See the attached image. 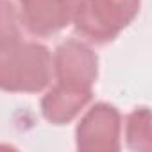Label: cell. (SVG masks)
Listing matches in <instances>:
<instances>
[{"instance_id": "6da1fadb", "label": "cell", "mask_w": 152, "mask_h": 152, "mask_svg": "<svg viewBox=\"0 0 152 152\" xmlns=\"http://www.w3.org/2000/svg\"><path fill=\"white\" fill-rule=\"evenodd\" d=\"M52 77L50 50L36 41H15L0 48V91L39 93Z\"/></svg>"}, {"instance_id": "7a4b0ae2", "label": "cell", "mask_w": 152, "mask_h": 152, "mask_svg": "<svg viewBox=\"0 0 152 152\" xmlns=\"http://www.w3.org/2000/svg\"><path fill=\"white\" fill-rule=\"evenodd\" d=\"M140 7L141 0H83L72 23L88 41L104 45L132 23Z\"/></svg>"}, {"instance_id": "3957f363", "label": "cell", "mask_w": 152, "mask_h": 152, "mask_svg": "<svg viewBox=\"0 0 152 152\" xmlns=\"http://www.w3.org/2000/svg\"><path fill=\"white\" fill-rule=\"evenodd\" d=\"M122 115L107 102L91 106L75 127V147L81 152H118Z\"/></svg>"}, {"instance_id": "277c9868", "label": "cell", "mask_w": 152, "mask_h": 152, "mask_svg": "<svg viewBox=\"0 0 152 152\" xmlns=\"http://www.w3.org/2000/svg\"><path fill=\"white\" fill-rule=\"evenodd\" d=\"M83 0H18L20 23L36 38H50L66 29Z\"/></svg>"}, {"instance_id": "5b68a950", "label": "cell", "mask_w": 152, "mask_h": 152, "mask_svg": "<svg viewBox=\"0 0 152 152\" xmlns=\"http://www.w3.org/2000/svg\"><path fill=\"white\" fill-rule=\"evenodd\" d=\"M52 68L57 83L93 88L99 77V56L79 39H66L56 48Z\"/></svg>"}, {"instance_id": "8992f818", "label": "cell", "mask_w": 152, "mask_h": 152, "mask_svg": "<svg viewBox=\"0 0 152 152\" xmlns=\"http://www.w3.org/2000/svg\"><path fill=\"white\" fill-rule=\"evenodd\" d=\"M93 97V90L88 86L56 83L41 99V115L54 125L70 124Z\"/></svg>"}, {"instance_id": "52a82bcc", "label": "cell", "mask_w": 152, "mask_h": 152, "mask_svg": "<svg viewBox=\"0 0 152 152\" xmlns=\"http://www.w3.org/2000/svg\"><path fill=\"white\" fill-rule=\"evenodd\" d=\"M125 143L136 152L150 150V109L147 106L136 107L132 113H129L125 120Z\"/></svg>"}, {"instance_id": "ba28073f", "label": "cell", "mask_w": 152, "mask_h": 152, "mask_svg": "<svg viewBox=\"0 0 152 152\" xmlns=\"http://www.w3.org/2000/svg\"><path fill=\"white\" fill-rule=\"evenodd\" d=\"M22 39L20 16L11 0H0V48Z\"/></svg>"}]
</instances>
